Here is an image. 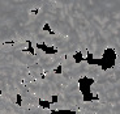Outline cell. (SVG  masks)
Instances as JSON below:
<instances>
[{
	"instance_id": "8992f818",
	"label": "cell",
	"mask_w": 120,
	"mask_h": 114,
	"mask_svg": "<svg viewBox=\"0 0 120 114\" xmlns=\"http://www.w3.org/2000/svg\"><path fill=\"white\" fill-rule=\"evenodd\" d=\"M65 55L60 54V53H54V54H47L46 53L43 57H38V64L41 68L43 69V72H52V71H56L57 67L61 66V63L64 62L65 59Z\"/></svg>"
},
{
	"instance_id": "30bf717a",
	"label": "cell",
	"mask_w": 120,
	"mask_h": 114,
	"mask_svg": "<svg viewBox=\"0 0 120 114\" xmlns=\"http://www.w3.org/2000/svg\"><path fill=\"white\" fill-rule=\"evenodd\" d=\"M102 72H103V68L99 66V64H89L85 77L91 79V80L95 81V80H98V79H99V76L102 75Z\"/></svg>"
},
{
	"instance_id": "9c48e42d",
	"label": "cell",
	"mask_w": 120,
	"mask_h": 114,
	"mask_svg": "<svg viewBox=\"0 0 120 114\" xmlns=\"http://www.w3.org/2000/svg\"><path fill=\"white\" fill-rule=\"evenodd\" d=\"M17 106V102H13L0 93V114H15Z\"/></svg>"
},
{
	"instance_id": "8fae6325",
	"label": "cell",
	"mask_w": 120,
	"mask_h": 114,
	"mask_svg": "<svg viewBox=\"0 0 120 114\" xmlns=\"http://www.w3.org/2000/svg\"><path fill=\"white\" fill-rule=\"evenodd\" d=\"M29 73L30 76L33 77V80L38 81V80H42L43 79V75H45V72L38 64H33V66L29 67Z\"/></svg>"
},
{
	"instance_id": "3957f363",
	"label": "cell",
	"mask_w": 120,
	"mask_h": 114,
	"mask_svg": "<svg viewBox=\"0 0 120 114\" xmlns=\"http://www.w3.org/2000/svg\"><path fill=\"white\" fill-rule=\"evenodd\" d=\"M69 80L61 72H46L42 80H33L25 87L33 94H35L39 100L47 102H52V97L57 96L64 88L68 85Z\"/></svg>"
},
{
	"instance_id": "5bb4252c",
	"label": "cell",
	"mask_w": 120,
	"mask_h": 114,
	"mask_svg": "<svg viewBox=\"0 0 120 114\" xmlns=\"http://www.w3.org/2000/svg\"><path fill=\"white\" fill-rule=\"evenodd\" d=\"M48 36H50V32H48V30H45V29H43L42 32H41L38 36H37V38H35L37 45H38V43H41V45H42V43H45V41L47 39Z\"/></svg>"
},
{
	"instance_id": "277c9868",
	"label": "cell",
	"mask_w": 120,
	"mask_h": 114,
	"mask_svg": "<svg viewBox=\"0 0 120 114\" xmlns=\"http://www.w3.org/2000/svg\"><path fill=\"white\" fill-rule=\"evenodd\" d=\"M56 102H50L48 109L52 111L59 110H69V111H77L81 108L84 102V93L80 89L78 81H69L68 85L57 94Z\"/></svg>"
},
{
	"instance_id": "4fadbf2b",
	"label": "cell",
	"mask_w": 120,
	"mask_h": 114,
	"mask_svg": "<svg viewBox=\"0 0 120 114\" xmlns=\"http://www.w3.org/2000/svg\"><path fill=\"white\" fill-rule=\"evenodd\" d=\"M12 46L16 49V50H21V51H25L30 47V43L27 41H24V39H20V41H16V42L12 43Z\"/></svg>"
},
{
	"instance_id": "7a4b0ae2",
	"label": "cell",
	"mask_w": 120,
	"mask_h": 114,
	"mask_svg": "<svg viewBox=\"0 0 120 114\" xmlns=\"http://www.w3.org/2000/svg\"><path fill=\"white\" fill-rule=\"evenodd\" d=\"M38 57L29 51L16 50L12 43L0 46V93L18 94L29 75V67L37 64Z\"/></svg>"
},
{
	"instance_id": "52a82bcc",
	"label": "cell",
	"mask_w": 120,
	"mask_h": 114,
	"mask_svg": "<svg viewBox=\"0 0 120 114\" xmlns=\"http://www.w3.org/2000/svg\"><path fill=\"white\" fill-rule=\"evenodd\" d=\"M87 67H89V62L82 59L81 62H77L69 71L64 72L63 75L65 76L69 81H80V79L85 77V75H86Z\"/></svg>"
},
{
	"instance_id": "ba28073f",
	"label": "cell",
	"mask_w": 120,
	"mask_h": 114,
	"mask_svg": "<svg viewBox=\"0 0 120 114\" xmlns=\"http://www.w3.org/2000/svg\"><path fill=\"white\" fill-rule=\"evenodd\" d=\"M20 96H21V108L26 109V110H29V109L34 108V106H38L41 105L39 104V101L41 100L38 98V97L35 96V94H33L31 92H29V89H27L26 87H22V89L20 90V93H18Z\"/></svg>"
},
{
	"instance_id": "2e32d148",
	"label": "cell",
	"mask_w": 120,
	"mask_h": 114,
	"mask_svg": "<svg viewBox=\"0 0 120 114\" xmlns=\"http://www.w3.org/2000/svg\"><path fill=\"white\" fill-rule=\"evenodd\" d=\"M15 114H29V110H26V109L21 108V106L18 105L17 109H16V111H15Z\"/></svg>"
},
{
	"instance_id": "e0dca14e",
	"label": "cell",
	"mask_w": 120,
	"mask_h": 114,
	"mask_svg": "<svg viewBox=\"0 0 120 114\" xmlns=\"http://www.w3.org/2000/svg\"><path fill=\"white\" fill-rule=\"evenodd\" d=\"M112 114H120V102L112 105Z\"/></svg>"
},
{
	"instance_id": "9a60e30c",
	"label": "cell",
	"mask_w": 120,
	"mask_h": 114,
	"mask_svg": "<svg viewBox=\"0 0 120 114\" xmlns=\"http://www.w3.org/2000/svg\"><path fill=\"white\" fill-rule=\"evenodd\" d=\"M34 50V53L33 54H35L37 57H43V55L46 54V51L43 50V49H39V47H35V49H33Z\"/></svg>"
},
{
	"instance_id": "6da1fadb",
	"label": "cell",
	"mask_w": 120,
	"mask_h": 114,
	"mask_svg": "<svg viewBox=\"0 0 120 114\" xmlns=\"http://www.w3.org/2000/svg\"><path fill=\"white\" fill-rule=\"evenodd\" d=\"M43 0H0V46L24 39L37 47L35 38L45 28L34 9Z\"/></svg>"
},
{
	"instance_id": "7c38bea8",
	"label": "cell",
	"mask_w": 120,
	"mask_h": 114,
	"mask_svg": "<svg viewBox=\"0 0 120 114\" xmlns=\"http://www.w3.org/2000/svg\"><path fill=\"white\" fill-rule=\"evenodd\" d=\"M29 114H52V110H50L48 108H43V106L38 105L34 108L29 109Z\"/></svg>"
},
{
	"instance_id": "5b68a950",
	"label": "cell",
	"mask_w": 120,
	"mask_h": 114,
	"mask_svg": "<svg viewBox=\"0 0 120 114\" xmlns=\"http://www.w3.org/2000/svg\"><path fill=\"white\" fill-rule=\"evenodd\" d=\"M76 114H112V105L101 100L84 101Z\"/></svg>"
}]
</instances>
